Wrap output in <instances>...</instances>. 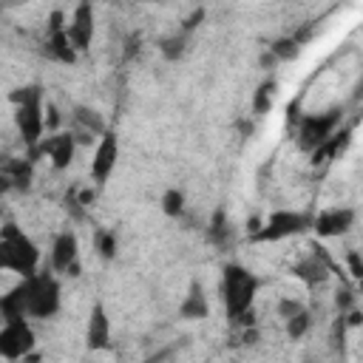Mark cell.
<instances>
[{"label":"cell","mask_w":363,"mask_h":363,"mask_svg":"<svg viewBox=\"0 0 363 363\" xmlns=\"http://www.w3.org/2000/svg\"><path fill=\"white\" fill-rule=\"evenodd\" d=\"M60 309V284L48 272L23 275L9 295L0 298V320L11 318H51Z\"/></svg>","instance_id":"1"},{"label":"cell","mask_w":363,"mask_h":363,"mask_svg":"<svg viewBox=\"0 0 363 363\" xmlns=\"http://www.w3.org/2000/svg\"><path fill=\"white\" fill-rule=\"evenodd\" d=\"M37 261H40V252L31 244V238L17 224H6L0 230V269L31 275L37 272Z\"/></svg>","instance_id":"2"},{"label":"cell","mask_w":363,"mask_h":363,"mask_svg":"<svg viewBox=\"0 0 363 363\" xmlns=\"http://www.w3.org/2000/svg\"><path fill=\"white\" fill-rule=\"evenodd\" d=\"M258 289V281L238 264H230L224 267V278H221V301L224 306L230 309L233 318H244L250 303H252V295Z\"/></svg>","instance_id":"3"},{"label":"cell","mask_w":363,"mask_h":363,"mask_svg":"<svg viewBox=\"0 0 363 363\" xmlns=\"http://www.w3.org/2000/svg\"><path fill=\"white\" fill-rule=\"evenodd\" d=\"M14 105H17V111H14L17 128H20L23 139H26L28 145H34V142L40 139V133H43V125H45L40 88H34V85H31V88H20V94H14Z\"/></svg>","instance_id":"4"},{"label":"cell","mask_w":363,"mask_h":363,"mask_svg":"<svg viewBox=\"0 0 363 363\" xmlns=\"http://www.w3.org/2000/svg\"><path fill=\"white\" fill-rule=\"evenodd\" d=\"M31 346H34V332L26 318L0 320V357L20 360L31 352Z\"/></svg>","instance_id":"5"},{"label":"cell","mask_w":363,"mask_h":363,"mask_svg":"<svg viewBox=\"0 0 363 363\" xmlns=\"http://www.w3.org/2000/svg\"><path fill=\"white\" fill-rule=\"evenodd\" d=\"M340 125V111H329V113H306L301 119V128H298V136H301V147L306 150H315L320 142H326L335 128Z\"/></svg>","instance_id":"6"},{"label":"cell","mask_w":363,"mask_h":363,"mask_svg":"<svg viewBox=\"0 0 363 363\" xmlns=\"http://www.w3.org/2000/svg\"><path fill=\"white\" fill-rule=\"evenodd\" d=\"M309 224V218L303 216V213H292V210H278V213H272L269 216V221L264 224V230L258 233L261 238H272V241H278V238H286V235H292V233H301L303 227Z\"/></svg>","instance_id":"7"},{"label":"cell","mask_w":363,"mask_h":363,"mask_svg":"<svg viewBox=\"0 0 363 363\" xmlns=\"http://www.w3.org/2000/svg\"><path fill=\"white\" fill-rule=\"evenodd\" d=\"M116 153H119L116 136H113V133H102V142L96 145V153H94V159H91V176H94L96 184L108 182V176H111V170H113V164H116Z\"/></svg>","instance_id":"8"},{"label":"cell","mask_w":363,"mask_h":363,"mask_svg":"<svg viewBox=\"0 0 363 363\" xmlns=\"http://www.w3.org/2000/svg\"><path fill=\"white\" fill-rule=\"evenodd\" d=\"M77 235L74 233H60L57 241H54V250H51V267L54 272H68V275H77Z\"/></svg>","instance_id":"9"},{"label":"cell","mask_w":363,"mask_h":363,"mask_svg":"<svg viewBox=\"0 0 363 363\" xmlns=\"http://www.w3.org/2000/svg\"><path fill=\"white\" fill-rule=\"evenodd\" d=\"M65 34L74 45V51H82L88 48L91 43V34H94V11H91V3H82L74 14V20L65 26Z\"/></svg>","instance_id":"10"},{"label":"cell","mask_w":363,"mask_h":363,"mask_svg":"<svg viewBox=\"0 0 363 363\" xmlns=\"http://www.w3.org/2000/svg\"><path fill=\"white\" fill-rule=\"evenodd\" d=\"M354 221V210L349 207H332V210H323L318 218H315V230L318 235H340L352 227Z\"/></svg>","instance_id":"11"},{"label":"cell","mask_w":363,"mask_h":363,"mask_svg":"<svg viewBox=\"0 0 363 363\" xmlns=\"http://www.w3.org/2000/svg\"><path fill=\"white\" fill-rule=\"evenodd\" d=\"M74 147H77V142H74L71 133L48 136V139L40 145V150L54 162V167H68V162H71V156H74Z\"/></svg>","instance_id":"12"},{"label":"cell","mask_w":363,"mask_h":363,"mask_svg":"<svg viewBox=\"0 0 363 363\" xmlns=\"http://www.w3.org/2000/svg\"><path fill=\"white\" fill-rule=\"evenodd\" d=\"M85 337H88V346H91V349H105L108 340H111V323H108V315H105V309H102L99 303L91 309Z\"/></svg>","instance_id":"13"},{"label":"cell","mask_w":363,"mask_h":363,"mask_svg":"<svg viewBox=\"0 0 363 363\" xmlns=\"http://www.w3.org/2000/svg\"><path fill=\"white\" fill-rule=\"evenodd\" d=\"M207 309H210V306H207V298H204L201 286L193 284L190 292H187V298H184L182 306H179L182 318H187V320H201V318H207Z\"/></svg>","instance_id":"14"},{"label":"cell","mask_w":363,"mask_h":363,"mask_svg":"<svg viewBox=\"0 0 363 363\" xmlns=\"http://www.w3.org/2000/svg\"><path fill=\"white\" fill-rule=\"evenodd\" d=\"M295 275H298V278H303L306 284H320V281L329 275V264L315 252V255L303 258V261L295 267Z\"/></svg>","instance_id":"15"},{"label":"cell","mask_w":363,"mask_h":363,"mask_svg":"<svg viewBox=\"0 0 363 363\" xmlns=\"http://www.w3.org/2000/svg\"><path fill=\"white\" fill-rule=\"evenodd\" d=\"M309 323H312L309 312H306V309H298L295 315H289V318H286V335L298 340V337H303V335H306Z\"/></svg>","instance_id":"16"},{"label":"cell","mask_w":363,"mask_h":363,"mask_svg":"<svg viewBox=\"0 0 363 363\" xmlns=\"http://www.w3.org/2000/svg\"><path fill=\"white\" fill-rule=\"evenodd\" d=\"M272 96H275V82H264V85L255 91V96H252V108H255L258 113H267V111L272 108Z\"/></svg>","instance_id":"17"},{"label":"cell","mask_w":363,"mask_h":363,"mask_svg":"<svg viewBox=\"0 0 363 363\" xmlns=\"http://www.w3.org/2000/svg\"><path fill=\"white\" fill-rule=\"evenodd\" d=\"M162 210L167 216H179L184 210V193L182 190H167L164 199H162Z\"/></svg>","instance_id":"18"},{"label":"cell","mask_w":363,"mask_h":363,"mask_svg":"<svg viewBox=\"0 0 363 363\" xmlns=\"http://www.w3.org/2000/svg\"><path fill=\"white\" fill-rule=\"evenodd\" d=\"M162 54L167 57V60H176V57H182V51H184V31H179L176 37H167V40H162Z\"/></svg>","instance_id":"19"},{"label":"cell","mask_w":363,"mask_h":363,"mask_svg":"<svg viewBox=\"0 0 363 363\" xmlns=\"http://www.w3.org/2000/svg\"><path fill=\"white\" fill-rule=\"evenodd\" d=\"M96 250L102 258H113L116 255V235L108 233V230H99L96 233Z\"/></svg>","instance_id":"20"},{"label":"cell","mask_w":363,"mask_h":363,"mask_svg":"<svg viewBox=\"0 0 363 363\" xmlns=\"http://www.w3.org/2000/svg\"><path fill=\"white\" fill-rule=\"evenodd\" d=\"M349 264H352V275H354V278H360V255H357V252H352V255H349Z\"/></svg>","instance_id":"21"},{"label":"cell","mask_w":363,"mask_h":363,"mask_svg":"<svg viewBox=\"0 0 363 363\" xmlns=\"http://www.w3.org/2000/svg\"><path fill=\"white\" fill-rule=\"evenodd\" d=\"M9 187H14V184H11V179H9V173H6V170H0V193H6Z\"/></svg>","instance_id":"22"},{"label":"cell","mask_w":363,"mask_h":363,"mask_svg":"<svg viewBox=\"0 0 363 363\" xmlns=\"http://www.w3.org/2000/svg\"><path fill=\"white\" fill-rule=\"evenodd\" d=\"M136 3H162V0H136Z\"/></svg>","instance_id":"23"}]
</instances>
